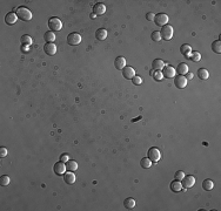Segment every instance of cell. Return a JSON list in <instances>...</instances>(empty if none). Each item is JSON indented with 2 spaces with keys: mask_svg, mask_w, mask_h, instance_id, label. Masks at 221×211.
Masks as SVG:
<instances>
[{
  "mask_svg": "<svg viewBox=\"0 0 221 211\" xmlns=\"http://www.w3.org/2000/svg\"><path fill=\"white\" fill-rule=\"evenodd\" d=\"M66 171H67V169H66V163L60 161V162H57V163L54 164V172H55L57 175L64 176L66 174Z\"/></svg>",
  "mask_w": 221,
  "mask_h": 211,
  "instance_id": "obj_9",
  "label": "cell"
},
{
  "mask_svg": "<svg viewBox=\"0 0 221 211\" xmlns=\"http://www.w3.org/2000/svg\"><path fill=\"white\" fill-rule=\"evenodd\" d=\"M21 52L23 53H28L30 52V46H27V45H23V46H21Z\"/></svg>",
  "mask_w": 221,
  "mask_h": 211,
  "instance_id": "obj_39",
  "label": "cell"
},
{
  "mask_svg": "<svg viewBox=\"0 0 221 211\" xmlns=\"http://www.w3.org/2000/svg\"><path fill=\"white\" fill-rule=\"evenodd\" d=\"M66 169H67V171H75L78 169V163L75 161H70L68 159L66 162Z\"/></svg>",
  "mask_w": 221,
  "mask_h": 211,
  "instance_id": "obj_25",
  "label": "cell"
},
{
  "mask_svg": "<svg viewBox=\"0 0 221 211\" xmlns=\"http://www.w3.org/2000/svg\"><path fill=\"white\" fill-rule=\"evenodd\" d=\"M68 159H70V157H68V155H66V154H62V155L60 156V161L64 162V163H66Z\"/></svg>",
  "mask_w": 221,
  "mask_h": 211,
  "instance_id": "obj_38",
  "label": "cell"
},
{
  "mask_svg": "<svg viewBox=\"0 0 221 211\" xmlns=\"http://www.w3.org/2000/svg\"><path fill=\"white\" fill-rule=\"evenodd\" d=\"M10 182H11V180H10V177H8L7 175L0 176V185H2V187H7V185L10 184Z\"/></svg>",
  "mask_w": 221,
  "mask_h": 211,
  "instance_id": "obj_31",
  "label": "cell"
},
{
  "mask_svg": "<svg viewBox=\"0 0 221 211\" xmlns=\"http://www.w3.org/2000/svg\"><path fill=\"white\" fill-rule=\"evenodd\" d=\"M7 154H8V151H7V149H6V148H4V147H1V148H0V157H1V158L6 157V156H7Z\"/></svg>",
  "mask_w": 221,
  "mask_h": 211,
  "instance_id": "obj_36",
  "label": "cell"
},
{
  "mask_svg": "<svg viewBox=\"0 0 221 211\" xmlns=\"http://www.w3.org/2000/svg\"><path fill=\"white\" fill-rule=\"evenodd\" d=\"M200 59H201V54L199 52H192L191 55H189V60L193 62H199Z\"/></svg>",
  "mask_w": 221,
  "mask_h": 211,
  "instance_id": "obj_30",
  "label": "cell"
},
{
  "mask_svg": "<svg viewBox=\"0 0 221 211\" xmlns=\"http://www.w3.org/2000/svg\"><path fill=\"white\" fill-rule=\"evenodd\" d=\"M154 18H155V14L154 13H147L146 14V19L148 21H154Z\"/></svg>",
  "mask_w": 221,
  "mask_h": 211,
  "instance_id": "obj_37",
  "label": "cell"
},
{
  "mask_svg": "<svg viewBox=\"0 0 221 211\" xmlns=\"http://www.w3.org/2000/svg\"><path fill=\"white\" fill-rule=\"evenodd\" d=\"M106 12V6L101 4V2H96V5L93 6V14L96 15H101Z\"/></svg>",
  "mask_w": 221,
  "mask_h": 211,
  "instance_id": "obj_12",
  "label": "cell"
},
{
  "mask_svg": "<svg viewBox=\"0 0 221 211\" xmlns=\"http://www.w3.org/2000/svg\"><path fill=\"white\" fill-rule=\"evenodd\" d=\"M164 67H165V62L160 60V59H155V60H153V62H152V68L153 70H161L164 69Z\"/></svg>",
  "mask_w": 221,
  "mask_h": 211,
  "instance_id": "obj_16",
  "label": "cell"
},
{
  "mask_svg": "<svg viewBox=\"0 0 221 211\" xmlns=\"http://www.w3.org/2000/svg\"><path fill=\"white\" fill-rule=\"evenodd\" d=\"M212 51L214 53H218L220 54L221 53V41L220 40H215L213 43H212Z\"/></svg>",
  "mask_w": 221,
  "mask_h": 211,
  "instance_id": "obj_27",
  "label": "cell"
},
{
  "mask_svg": "<svg viewBox=\"0 0 221 211\" xmlns=\"http://www.w3.org/2000/svg\"><path fill=\"white\" fill-rule=\"evenodd\" d=\"M175 74H176V70H175V68L172 67V66H165L164 69H162V75H164V77L172 79V77L175 76Z\"/></svg>",
  "mask_w": 221,
  "mask_h": 211,
  "instance_id": "obj_10",
  "label": "cell"
},
{
  "mask_svg": "<svg viewBox=\"0 0 221 211\" xmlns=\"http://www.w3.org/2000/svg\"><path fill=\"white\" fill-rule=\"evenodd\" d=\"M168 20H169V18H168V15L165 14V13H159V14H156L155 18H154V23H155L158 26H161V27H164L165 25H167Z\"/></svg>",
  "mask_w": 221,
  "mask_h": 211,
  "instance_id": "obj_7",
  "label": "cell"
},
{
  "mask_svg": "<svg viewBox=\"0 0 221 211\" xmlns=\"http://www.w3.org/2000/svg\"><path fill=\"white\" fill-rule=\"evenodd\" d=\"M122 76L127 80H130V79L132 80L135 76V70H134V68H132L131 66H126L122 69Z\"/></svg>",
  "mask_w": 221,
  "mask_h": 211,
  "instance_id": "obj_11",
  "label": "cell"
},
{
  "mask_svg": "<svg viewBox=\"0 0 221 211\" xmlns=\"http://www.w3.org/2000/svg\"><path fill=\"white\" fill-rule=\"evenodd\" d=\"M132 82H133V85L139 86V85H141V83H142V79H141L139 75H135L133 79H132Z\"/></svg>",
  "mask_w": 221,
  "mask_h": 211,
  "instance_id": "obj_34",
  "label": "cell"
},
{
  "mask_svg": "<svg viewBox=\"0 0 221 211\" xmlns=\"http://www.w3.org/2000/svg\"><path fill=\"white\" fill-rule=\"evenodd\" d=\"M151 39L153 41H160L161 40V36H160V32L158 31H154L152 34H151Z\"/></svg>",
  "mask_w": 221,
  "mask_h": 211,
  "instance_id": "obj_33",
  "label": "cell"
},
{
  "mask_svg": "<svg viewBox=\"0 0 221 211\" xmlns=\"http://www.w3.org/2000/svg\"><path fill=\"white\" fill-rule=\"evenodd\" d=\"M64 181L67 183V184H73L75 182V175L73 171H67L65 175H64Z\"/></svg>",
  "mask_w": 221,
  "mask_h": 211,
  "instance_id": "obj_17",
  "label": "cell"
},
{
  "mask_svg": "<svg viewBox=\"0 0 221 211\" xmlns=\"http://www.w3.org/2000/svg\"><path fill=\"white\" fill-rule=\"evenodd\" d=\"M147 157L152 161V163H158V162L160 161V158H161V152H160V150H159L158 148H155V147H152V148L148 149Z\"/></svg>",
  "mask_w": 221,
  "mask_h": 211,
  "instance_id": "obj_1",
  "label": "cell"
},
{
  "mask_svg": "<svg viewBox=\"0 0 221 211\" xmlns=\"http://www.w3.org/2000/svg\"><path fill=\"white\" fill-rule=\"evenodd\" d=\"M181 189H182V185H181V182L180 181H173L171 183V190L173 191V192H179L181 191Z\"/></svg>",
  "mask_w": 221,
  "mask_h": 211,
  "instance_id": "obj_23",
  "label": "cell"
},
{
  "mask_svg": "<svg viewBox=\"0 0 221 211\" xmlns=\"http://www.w3.org/2000/svg\"><path fill=\"white\" fill-rule=\"evenodd\" d=\"M180 52H181V54H182L184 56L189 58V55H191V53H192V47L189 46V45H187V43H184L182 46L180 47Z\"/></svg>",
  "mask_w": 221,
  "mask_h": 211,
  "instance_id": "obj_18",
  "label": "cell"
},
{
  "mask_svg": "<svg viewBox=\"0 0 221 211\" xmlns=\"http://www.w3.org/2000/svg\"><path fill=\"white\" fill-rule=\"evenodd\" d=\"M153 79L155 80V81H161V80H164L165 77H164V75H162V72L161 70H154V74H153Z\"/></svg>",
  "mask_w": 221,
  "mask_h": 211,
  "instance_id": "obj_32",
  "label": "cell"
},
{
  "mask_svg": "<svg viewBox=\"0 0 221 211\" xmlns=\"http://www.w3.org/2000/svg\"><path fill=\"white\" fill-rule=\"evenodd\" d=\"M124 206H125L126 209H134V206H135V199L132 198V197H128V198H126L124 201Z\"/></svg>",
  "mask_w": 221,
  "mask_h": 211,
  "instance_id": "obj_21",
  "label": "cell"
},
{
  "mask_svg": "<svg viewBox=\"0 0 221 211\" xmlns=\"http://www.w3.org/2000/svg\"><path fill=\"white\" fill-rule=\"evenodd\" d=\"M194 184H195V177L192 175H185V177L181 180V185L185 189H189V188L194 187Z\"/></svg>",
  "mask_w": 221,
  "mask_h": 211,
  "instance_id": "obj_6",
  "label": "cell"
},
{
  "mask_svg": "<svg viewBox=\"0 0 221 211\" xmlns=\"http://www.w3.org/2000/svg\"><path fill=\"white\" fill-rule=\"evenodd\" d=\"M21 43L23 45H27V46H30V45H32V38H31L30 35H27V34H24L23 36H21Z\"/></svg>",
  "mask_w": 221,
  "mask_h": 211,
  "instance_id": "obj_29",
  "label": "cell"
},
{
  "mask_svg": "<svg viewBox=\"0 0 221 211\" xmlns=\"http://www.w3.org/2000/svg\"><path fill=\"white\" fill-rule=\"evenodd\" d=\"M174 85L179 89H184L187 86V80H186V77L184 75H176L174 76Z\"/></svg>",
  "mask_w": 221,
  "mask_h": 211,
  "instance_id": "obj_8",
  "label": "cell"
},
{
  "mask_svg": "<svg viewBox=\"0 0 221 211\" xmlns=\"http://www.w3.org/2000/svg\"><path fill=\"white\" fill-rule=\"evenodd\" d=\"M186 80H187V81H188V80H192V79H193V74H192V73H189V72H188V73H187V74H186Z\"/></svg>",
  "mask_w": 221,
  "mask_h": 211,
  "instance_id": "obj_40",
  "label": "cell"
},
{
  "mask_svg": "<svg viewBox=\"0 0 221 211\" xmlns=\"http://www.w3.org/2000/svg\"><path fill=\"white\" fill-rule=\"evenodd\" d=\"M44 51H45V53H46L47 55L52 56V55H54V54L57 53V46H55L54 43H49V42H47V43L44 46Z\"/></svg>",
  "mask_w": 221,
  "mask_h": 211,
  "instance_id": "obj_14",
  "label": "cell"
},
{
  "mask_svg": "<svg viewBox=\"0 0 221 211\" xmlns=\"http://www.w3.org/2000/svg\"><path fill=\"white\" fill-rule=\"evenodd\" d=\"M18 19L19 18H18V15H17V13L11 12V13L6 14V17H5V23H6L7 25H14V23H17Z\"/></svg>",
  "mask_w": 221,
  "mask_h": 211,
  "instance_id": "obj_15",
  "label": "cell"
},
{
  "mask_svg": "<svg viewBox=\"0 0 221 211\" xmlns=\"http://www.w3.org/2000/svg\"><path fill=\"white\" fill-rule=\"evenodd\" d=\"M114 67L117 69L122 70L126 67V59L124 56H118V58L114 60Z\"/></svg>",
  "mask_w": 221,
  "mask_h": 211,
  "instance_id": "obj_13",
  "label": "cell"
},
{
  "mask_svg": "<svg viewBox=\"0 0 221 211\" xmlns=\"http://www.w3.org/2000/svg\"><path fill=\"white\" fill-rule=\"evenodd\" d=\"M175 70L179 73V75H186L188 73V66L185 62H181V64H178V67H176Z\"/></svg>",
  "mask_w": 221,
  "mask_h": 211,
  "instance_id": "obj_20",
  "label": "cell"
},
{
  "mask_svg": "<svg viewBox=\"0 0 221 211\" xmlns=\"http://www.w3.org/2000/svg\"><path fill=\"white\" fill-rule=\"evenodd\" d=\"M202 188L203 190H206V191H210V190H213V188H214V182L212 181V180H205L202 182Z\"/></svg>",
  "mask_w": 221,
  "mask_h": 211,
  "instance_id": "obj_22",
  "label": "cell"
},
{
  "mask_svg": "<svg viewBox=\"0 0 221 211\" xmlns=\"http://www.w3.org/2000/svg\"><path fill=\"white\" fill-rule=\"evenodd\" d=\"M17 15L23 21H30L32 19V12L26 7H19L17 10Z\"/></svg>",
  "mask_w": 221,
  "mask_h": 211,
  "instance_id": "obj_2",
  "label": "cell"
},
{
  "mask_svg": "<svg viewBox=\"0 0 221 211\" xmlns=\"http://www.w3.org/2000/svg\"><path fill=\"white\" fill-rule=\"evenodd\" d=\"M96 40H105L106 38H107V31L105 28H99L98 31L96 32Z\"/></svg>",
  "mask_w": 221,
  "mask_h": 211,
  "instance_id": "obj_19",
  "label": "cell"
},
{
  "mask_svg": "<svg viewBox=\"0 0 221 211\" xmlns=\"http://www.w3.org/2000/svg\"><path fill=\"white\" fill-rule=\"evenodd\" d=\"M208 76H209V73L207 69H205V68L198 69V77H199L200 80H207Z\"/></svg>",
  "mask_w": 221,
  "mask_h": 211,
  "instance_id": "obj_24",
  "label": "cell"
},
{
  "mask_svg": "<svg viewBox=\"0 0 221 211\" xmlns=\"http://www.w3.org/2000/svg\"><path fill=\"white\" fill-rule=\"evenodd\" d=\"M173 27L171 26V25H165L164 27L161 28L160 31V36H161V39L164 40H171L172 39V36H173Z\"/></svg>",
  "mask_w": 221,
  "mask_h": 211,
  "instance_id": "obj_4",
  "label": "cell"
},
{
  "mask_svg": "<svg viewBox=\"0 0 221 211\" xmlns=\"http://www.w3.org/2000/svg\"><path fill=\"white\" fill-rule=\"evenodd\" d=\"M48 27L51 31H54V32H59L62 28V21L60 20L59 18H51L48 20Z\"/></svg>",
  "mask_w": 221,
  "mask_h": 211,
  "instance_id": "obj_3",
  "label": "cell"
},
{
  "mask_svg": "<svg viewBox=\"0 0 221 211\" xmlns=\"http://www.w3.org/2000/svg\"><path fill=\"white\" fill-rule=\"evenodd\" d=\"M152 161H151L148 157H145L142 158L141 161H140V165L142 167L143 169H148V168H151V165H152Z\"/></svg>",
  "mask_w": 221,
  "mask_h": 211,
  "instance_id": "obj_28",
  "label": "cell"
},
{
  "mask_svg": "<svg viewBox=\"0 0 221 211\" xmlns=\"http://www.w3.org/2000/svg\"><path fill=\"white\" fill-rule=\"evenodd\" d=\"M80 42H81V35L79 34V33L73 32V33H70V34L67 35V43H68V45L77 46Z\"/></svg>",
  "mask_w": 221,
  "mask_h": 211,
  "instance_id": "obj_5",
  "label": "cell"
},
{
  "mask_svg": "<svg viewBox=\"0 0 221 211\" xmlns=\"http://www.w3.org/2000/svg\"><path fill=\"white\" fill-rule=\"evenodd\" d=\"M44 39H45V41L49 42V43H53L54 41H55V34H54V32H52V31L46 32V33H45V36H44Z\"/></svg>",
  "mask_w": 221,
  "mask_h": 211,
  "instance_id": "obj_26",
  "label": "cell"
},
{
  "mask_svg": "<svg viewBox=\"0 0 221 211\" xmlns=\"http://www.w3.org/2000/svg\"><path fill=\"white\" fill-rule=\"evenodd\" d=\"M184 177H185V172H184L182 170H179V171L175 172V180H176V181H181Z\"/></svg>",
  "mask_w": 221,
  "mask_h": 211,
  "instance_id": "obj_35",
  "label": "cell"
}]
</instances>
